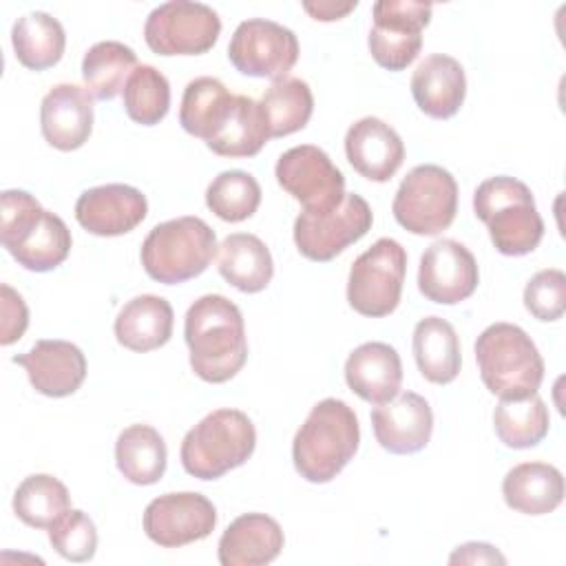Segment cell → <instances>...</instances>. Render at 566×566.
Returning a JSON list of instances; mask_svg holds the SVG:
<instances>
[{"label":"cell","instance_id":"cell-5","mask_svg":"<svg viewBox=\"0 0 566 566\" xmlns=\"http://www.w3.org/2000/svg\"><path fill=\"white\" fill-rule=\"evenodd\" d=\"M475 360L484 387L502 400L533 396L544 380V360L535 343L513 323L489 325L475 340Z\"/></svg>","mask_w":566,"mask_h":566},{"label":"cell","instance_id":"cell-39","mask_svg":"<svg viewBox=\"0 0 566 566\" xmlns=\"http://www.w3.org/2000/svg\"><path fill=\"white\" fill-rule=\"evenodd\" d=\"M49 542L64 559L88 562L97 548V531L84 511L69 509L49 526Z\"/></svg>","mask_w":566,"mask_h":566},{"label":"cell","instance_id":"cell-17","mask_svg":"<svg viewBox=\"0 0 566 566\" xmlns=\"http://www.w3.org/2000/svg\"><path fill=\"white\" fill-rule=\"evenodd\" d=\"M148 214L142 190L128 184H106L88 188L75 201L77 223L97 237H119L135 230Z\"/></svg>","mask_w":566,"mask_h":566},{"label":"cell","instance_id":"cell-1","mask_svg":"<svg viewBox=\"0 0 566 566\" xmlns=\"http://www.w3.org/2000/svg\"><path fill=\"white\" fill-rule=\"evenodd\" d=\"M184 338L190 367L206 382L234 378L248 360V338L241 310L221 294L199 296L186 312Z\"/></svg>","mask_w":566,"mask_h":566},{"label":"cell","instance_id":"cell-7","mask_svg":"<svg viewBox=\"0 0 566 566\" xmlns=\"http://www.w3.org/2000/svg\"><path fill=\"white\" fill-rule=\"evenodd\" d=\"M217 234L199 217H177L157 223L142 243L146 274L164 285H177L206 272L217 254Z\"/></svg>","mask_w":566,"mask_h":566},{"label":"cell","instance_id":"cell-23","mask_svg":"<svg viewBox=\"0 0 566 566\" xmlns=\"http://www.w3.org/2000/svg\"><path fill=\"white\" fill-rule=\"evenodd\" d=\"M345 380L358 398L371 405L389 402L402 385L400 356L387 343H363L345 360Z\"/></svg>","mask_w":566,"mask_h":566},{"label":"cell","instance_id":"cell-18","mask_svg":"<svg viewBox=\"0 0 566 566\" xmlns=\"http://www.w3.org/2000/svg\"><path fill=\"white\" fill-rule=\"evenodd\" d=\"M371 427L376 442L396 455L422 451L433 431V411L429 402L413 391H402L389 402L374 407Z\"/></svg>","mask_w":566,"mask_h":566},{"label":"cell","instance_id":"cell-10","mask_svg":"<svg viewBox=\"0 0 566 566\" xmlns=\"http://www.w3.org/2000/svg\"><path fill=\"white\" fill-rule=\"evenodd\" d=\"M221 33L217 11L203 2L172 0L155 7L144 24V40L157 55H201Z\"/></svg>","mask_w":566,"mask_h":566},{"label":"cell","instance_id":"cell-35","mask_svg":"<svg viewBox=\"0 0 566 566\" xmlns=\"http://www.w3.org/2000/svg\"><path fill=\"white\" fill-rule=\"evenodd\" d=\"M259 104H261L270 137H285L305 128L314 111L312 91L307 82L298 77H283L272 82L265 88Z\"/></svg>","mask_w":566,"mask_h":566},{"label":"cell","instance_id":"cell-38","mask_svg":"<svg viewBox=\"0 0 566 566\" xmlns=\"http://www.w3.org/2000/svg\"><path fill=\"white\" fill-rule=\"evenodd\" d=\"M261 203V186L245 170H223L219 172L208 190L206 206L223 221L239 223L250 219Z\"/></svg>","mask_w":566,"mask_h":566},{"label":"cell","instance_id":"cell-6","mask_svg":"<svg viewBox=\"0 0 566 566\" xmlns=\"http://www.w3.org/2000/svg\"><path fill=\"white\" fill-rule=\"evenodd\" d=\"M256 447V429L239 409H217L201 418L181 440L179 458L186 473L217 480L248 462Z\"/></svg>","mask_w":566,"mask_h":566},{"label":"cell","instance_id":"cell-26","mask_svg":"<svg viewBox=\"0 0 566 566\" xmlns=\"http://www.w3.org/2000/svg\"><path fill=\"white\" fill-rule=\"evenodd\" d=\"M502 495L517 513L546 515L564 500V475L546 462H522L504 475Z\"/></svg>","mask_w":566,"mask_h":566},{"label":"cell","instance_id":"cell-4","mask_svg":"<svg viewBox=\"0 0 566 566\" xmlns=\"http://www.w3.org/2000/svg\"><path fill=\"white\" fill-rule=\"evenodd\" d=\"M475 217L489 228L500 254L524 256L544 237V221L535 208L531 188L515 177L484 179L473 192Z\"/></svg>","mask_w":566,"mask_h":566},{"label":"cell","instance_id":"cell-40","mask_svg":"<svg viewBox=\"0 0 566 566\" xmlns=\"http://www.w3.org/2000/svg\"><path fill=\"white\" fill-rule=\"evenodd\" d=\"M526 310L544 323L562 318L566 310V274L557 268L539 270L524 287Z\"/></svg>","mask_w":566,"mask_h":566},{"label":"cell","instance_id":"cell-16","mask_svg":"<svg viewBox=\"0 0 566 566\" xmlns=\"http://www.w3.org/2000/svg\"><path fill=\"white\" fill-rule=\"evenodd\" d=\"M480 283L475 256L453 239L433 241L420 256L418 290L427 301L455 305L467 301Z\"/></svg>","mask_w":566,"mask_h":566},{"label":"cell","instance_id":"cell-32","mask_svg":"<svg viewBox=\"0 0 566 566\" xmlns=\"http://www.w3.org/2000/svg\"><path fill=\"white\" fill-rule=\"evenodd\" d=\"M232 93L223 86L221 80L203 75L188 82L181 108H179V124L186 133L210 142V137L221 128L228 111L232 106Z\"/></svg>","mask_w":566,"mask_h":566},{"label":"cell","instance_id":"cell-22","mask_svg":"<svg viewBox=\"0 0 566 566\" xmlns=\"http://www.w3.org/2000/svg\"><path fill=\"white\" fill-rule=\"evenodd\" d=\"M411 95L424 115L433 119L453 117L467 95L462 64L444 53L427 55L411 75Z\"/></svg>","mask_w":566,"mask_h":566},{"label":"cell","instance_id":"cell-11","mask_svg":"<svg viewBox=\"0 0 566 566\" xmlns=\"http://www.w3.org/2000/svg\"><path fill=\"white\" fill-rule=\"evenodd\" d=\"M371 223L374 214L369 203L360 195L349 192L334 210H303L294 221V243L305 259L325 263L363 239Z\"/></svg>","mask_w":566,"mask_h":566},{"label":"cell","instance_id":"cell-28","mask_svg":"<svg viewBox=\"0 0 566 566\" xmlns=\"http://www.w3.org/2000/svg\"><path fill=\"white\" fill-rule=\"evenodd\" d=\"M413 358L418 371L436 385H449L458 378L462 356L453 325L440 316H427L413 327Z\"/></svg>","mask_w":566,"mask_h":566},{"label":"cell","instance_id":"cell-2","mask_svg":"<svg viewBox=\"0 0 566 566\" xmlns=\"http://www.w3.org/2000/svg\"><path fill=\"white\" fill-rule=\"evenodd\" d=\"M360 427L354 409L338 398H323L312 407L292 442L294 469L314 484L332 482L354 458Z\"/></svg>","mask_w":566,"mask_h":566},{"label":"cell","instance_id":"cell-14","mask_svg":"<svg viewBox=\"0 0 566 566\" xmlns=\"http://www.w3.org/2000/svg\"><path fill=\"white\" fill-rule=\"evenodd\" d=\"M228 57L232 66L250 77L283 80L298 60V40L292 29L252 18L243 20L228 44Z\"/></svg>","mask_w":566,"mask_h":566},{"label":"cell","instance_id":"cell-33","mask_svg":"<svg viewBox=\"0 0 566 566\" xmlns=\"http://www.w3.org/2000/svg\"><path fill=\"white\" fill-rule=\"evenodd\" d=\"M137 69V55L130 46L117 40L93 44L82 60V80L95 99H113L128 75Z\"/></svg>","mask_w":566,"mask_h":566},{"label":"cell","instance_id":"cell-13","mask_svg":"<svg viewBox=\"0 0 566 566\" xmlns=\"http://www.w3.org/2000/svg\"><path fill=\"white\" fill-rule=\"evenodd\" d=\"M279 186L307 212L334 210L345 199V177L329 155L312 144L285 150L274 168Z\"/></svg>","mask_w":566,"mask_h":566},{"label":"cell","instance_id":"cell-3","mask_svg":"<svg viewBox=\"0 0 566 566\" xmlns=\"http://www.w3.org/2000/svg\"><path fill=\"white\" fill-rule=\"evenodd\" d=\"M0 241L7 252L31 272L62 265L71 252V230L44 210L27 190H4L0 197Z\"/></svg>","mask_w":566,"mask_h":566},{"label":"cell","instance_id":"cell-42","mask_svg":"<svg viewBox=\"0 0 566 566\" xmlns=\"http://www.w3.org/2000/svg\"><path fill=\"white\" fill-rule=\"evenodd\" d=\"M449 564H506V557L486 542H467L449 555Z\"/></svg>","mask_w":566,"mask_h":566},{"label":"cell","instance_id":"cell-36","mask_svg":"<svg viewBox=\"0 0 566 566\" xmlns=\"http://www.w3.org/2000/svg\"><path fill=\"white\" fill-rule=\"evenodd\" d=\"M69 509V489L49 473H33L24 478L13 493V513L33 528H49Z\"/></svg>","mask_w":566,"mask_h":566},{"label":"cell","instance_id":"cell-29","mask_svg":"<svg viewBox=\"0 0 566 566\" xmlns=\"http://www.w3.org/2000/svg\"><path fill=\"white\" fill-rule=\"evenodd\" d=\"M166 442L150 424L126 427L115 442V462L119 473L139 486L155 484L166 473Z\"/></svg>","mask_w":566,"mask_h":566},{"label":"cell","instance_id":"cell-37","mask_svg":"<svg viewBox=\"0 0 566 566\" xmlns=\"http://www.w3.org/2000/svg\"><path fill=\"white\" fill-rule=\"evenodd\" d=\"M124 108L126 115L142 124L155 126L159 124L170 108V84L161 71L150 64H139L126 80L124 91Z\"/></svg>","mask_w":566,"mask_h":566},{"label":"cell","instance_id":"cell-19","mask_svg":"<svg viewBox=\"0 0 566 566\" xmlns=\"http://www.w3.org/2000/svg\"><path fill=\"white\" fill-rule=\"evenodd\" d=\"M24 367L33 389L49 398H64L80 389L86 378V358L82 349L69 340L44 338L29 352L13 356Z\"/></svg>","mask_w":566,"mask_h":566},{"label":"cell","instance_id":"cell-31","mask_svg":"<svg viewBox=\"0 0 566 566\" xmlns=\"http://www.w3.org/2000/svg\"><path fill=\"white\" fill-rule=\"evenodd\" d=\"M11 44L22 66L44 71L62 60L66 35L60 20L46 11H31L15 20L11 29Z\"/></svg>","mask_w":566,"mask_h":566},{"label":"cell","instance_id":"cell-24","mask_svg":"<svg viewBox=\"0 0 566 566\" xmlns=\"http://www.w3.org/2000/svg\"><path fill=\"white\" fill-rule=\"evenodd\" d=\"M285 544L281 524L265 513H243L230 522L219 539L221 566H265Z\"/></svg>","mask_w":566,"mask_h":566},{"label":"cell","instance_id":"cell-34","mask_svg":"<svg viewBox=\"0 0 566 566\" xmlns=\"http://www.w3.org/2000/svg\"><path fill=\"white\" fill-rule=\"evenodd\" d=\"M493 427L509 449H531L539 444L551 427L546 402L533 394L517 400H502L493 411Z\"/></svg>","mask_w":566,"mask_h":566},{"label":"cell","instance_id":"cell-20","mask_svg":"<svg viewBox=\"0 0 566 566\" xmlns=\"http://www.w3.org/2000/svg\"><path fill=\"white\" fill-rule=\"evenodd\" d=\"M345 155L352 168L369 181H389L405 161L400 135L378 117L354 122L345 135Z\"/></svg>","mask_w":566,"mask_h":566},{"label":"cell","instance_id":"cell-21","mask_svg":"<svg viewBox=\"0 0 566 566\" xmlns=\"http://www.w3.org/2000/svg\"><path fill=\"white\" fill-rule=\"evenodd\" d=\"M40 128L46 144L57 150L84 146L93 130L91 93L77 84L53 86L40 104Z\"/></svg>","mask_w":566,"mask_h":566},{"label":"cell","instance_id":"cell-15","mask_svg":"<svg viewBox=\"0 0 566 566\" xmlns=\"http://www.w3.org/2000/svg\"><path fill=\"white\" fill-rule=\"evenodd\" d=\"M217 526L214 504L195 491L164 493L148 502L144 531L164 548H179L208 537Z\"/></svg>","mask_w":566,"mask_h":566},{"label":"cell","instance_id":"cell-30","mask_svg":"<svg viewBox=\"0 0 566 566\" xmlns=\"http://www.w3.org/2000/svg\"><path fill=\"white\" fill-rule=\"evenodd\" d=\"M270 139L261 104L248 95H234L228 117L206 146L219 157H252Z\"/></svg>","mask_w":566,"mask_h":566},{"label":"cell","instance_id":"cell-27","mask_svg":"<svg viewBox=\"0 0 566 566\" xmlns=\"http://www.w3.org/2000/svg\"><path fill=\"white\" fill-rule=\"evenodd\" d=\"M219 274L237 290L256 294L274 276V261L268 245L250 232L228 234L219 245Z\"/></svg>","mask_w":566,"mask_h":566},{"label":"cell","instance_id":"cell-12","mask_svg":"<svg viewBox=\"0 0 566 566\" xmlns=\"http://www.w3.org/2000/svg\"><path fill=\"white\" fill-rule=\"evenodd\" d=\"M371 11L374 27L367 38L371 57L387 71L407 69L422 49V29L433 7L416 0H380Z\"/></svg>","mask_w":566,"mask_h":566},{"label":"cell","instance_id":"cell-8","mask_svg":"<svg viewBox=\"0 0 566 566\" xmlns=\"http://www.w3.org/2000/svg\"><path fill=\"white\" fill-rule=\"evenodd\" d=\"M396 221L411 234H440L458 212V184L449 170L422 164L407 172L391 203Z\"/></svg>","mask_w":566,"mask_h":566},{"label":"cell","instance_id":"cell-41","mask_svg":"<svg viewBox=\"0 0 566 566\" xmlns=\"http://www.w3.org/2000/svg\"><path fill=\"white\" fill-rule=\"evenodd\" d=\"M0 312H2V327H0V343L11 345L22 338L29 325V310L22 296L7 283L0 285Z\"/></svg>","mask_w":566,"mask_h":566},{"label":"cell","instance_id":"cell-25","mask_svg":"<svg viewBox=\"0 0 566 566\" xmlns=\"http://www.w3.org/2000/svg\"><path fill=\"white\" fill-rule=\"evenodd\" d=\"M172 305L157 294L130 298L115 318V338L130 352H153L172 336Z\"/></svg>","mask_w":566,"mask_h":566},{"label":"cell","instance_id":"cell-9","mask_svg":"<svg viewBox=\"0 0 566 566\" xmlns=\"http://www.w3.org/2000/svg\"><path fill=\"white\" fill-rule=\"evenodd\" d=\"M407 252L396 239H378L352 265L347 279L349 305L369 318L391 314L402 294Z\"/></svg>","mask_w":566,"mask_h":566},{"label":"cell","instance_id":"cell-43","mask_svg":"<svg viewBox=\"0 0 566 566\" xmlns=\"http://www.w3.org/2000/svg\"><path fill=\"white\" fill-rule=\"evenodd\" d=\"M356 4H358L356 0H352V2H303V9H305L314 20L334 22V20L345 18L349 11H354Z\"/></svg>","mask_w":566,"mask_h":566}]
</instances>
